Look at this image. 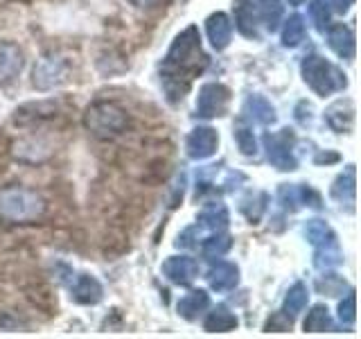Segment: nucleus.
I'll return each instance as SVG.
<instances>
[{"instance_id": "14", "label": "nucleus", "mask_w": 361, "mask_h": 339, "mask_svg": "<svg viewBox=\"0 0 361 339\" xmlns=\"http://www.w3.org/2000/svg\"><path fill=\"white\" fill-rule=\"evenodd\" d=\"M330 197L348 213H355L357 203V170L355 165H348L345 172H341L330 188Z\"/></svg>"}, {"instance_id": "27", "label": "nucleus", "mask_w": 361, "mask_h": 339, "mask_svg": "<svg viewBox=\"0 0 361 339\" xmlns=\"http://www.w3.org/2000/svg\"><path fill=\"white\" fill-rule=\"evenodd\" d=\"M305 333H327V331H334V321H332V314L327 310V305L319 303L307 312L302 321Z\"/></svg>"}, {"instance_id": "12", "label": "nucleus", "mask_w": 361, "mask_h": 339, "mask_svg": "<svg viewBox=\"0 0 361 339\" xmlns=\"http://www.w3.org/2000/svg\"><path fill=\"white\" fill-rule=\"evenodd\" d=\"M327 45L332 48L336 56H341L345 61H353L357 54V37L355 30L345 25V23H330L327 28Z\"/></svg>"}, {"instance_id": "9", "label": "nucleus", "mask_w": 361, "mask_h": 339, "mask_svg": "<svg viewBox=\"0 0 361 339\" xmlns=\"http://www.w3.org/2000/svg\"><path fill=\"white\" fill-rule=\"evenodd\" d=\"M219 133L212 127H195L185 138V150L192 161H206V158L217 154Z\"/></svg>"}, {"instance_id": "37", "label": "nucleus", "mask_w": 361, "mask_h": 339, "mask_svg": "<svg viewBox=\"0 0 361 339\" xmlns=\"http://www.w3.org/2000/svg\"><path fill=\"white\" fill-rule=\"evenodd\" d=\"M338 158H341V156H338L336 152H321V154H316V156H314V163H316V165H323V163H336Z\"/></svg>"}, {"instance_id": "21", "label": "nucleus", "mask_w": 361, "mask_h": 339, "mask_svg": "<svg viewBox=\"0 0 361 339\" xmlns=\"http://www.w3.org/2000/svg\"><path fill=\"white\" fill-rule=\"evenodd\" d=\"M210 308V297L206 290H192L178 299L176 310L185 321H197L199 316Z\"/></svg>"}, {"instance_id": "17", "label": "nucleus", "mask_w": 361, "mask_h": 339, "mask_svg": "<svg viewBox=\"0 0 361 339\" xmlns=\"http://www.w3.org/2000/svg\"><path fill=\"white\" fill-rule=\"evenodd\" d=\"M71 297L79 305H95L104 297V287L93 274H79L71 285Z\"/></svg>"}, {"instance_id": "13", "label": "nucleus", "mask_w": 361, "mask_h": 339, "mask_svg": "<svg viewBox=\"0 0 361 339\" xmlns=\"http://www.w3.org/2000/svg\"><path fill=\"white\" fill-rule=\"evenodd\" d=\"M25 68V54L16 43L0 41V86L11 84Z\"/></svg>"}, {"instance_id": "20", "label": "nucleus", "mask_w": 361, "mask_h": 339, "mask_svg": "<svg viewBox=\"0 0 361 339\" xmlns=\"http://www.w3.org/2000/svg\"><path fill=\"white\" fill-rule=\"evenodd\" d=\"M244 118L248 122L253 124H262V127H267V124H274L278 120V113L274 109V105L264 97V95H248L246 102H244Z\"/></svg>"}, {"instance_id": "40", "label": "nucleus", "mask_w": 361, "mask_h": 339, "mask_svg": "<svg viewBox=\"0 0 361 339\" xmlns=\"http://www.w3.org/2000/svg\"><path fill=\"white\" fill-rule=\"evenodd\" d=\"M302 3H305V0H289V5H296V7L302 5Z\"/></svg>"}, {"instance_id": "23", "label": "nucleus", "mask_w": 361, "mask_h": 339, "mask_svg": "<svg viewBox=\"0 0 361 339\" xmlns=\"http://www.w3.org/2000/svg\"><path fill=\"white\" fill-rule=\"evenodd\" d=\"M237 326H240V321H237L235 312H231L228 305H224V303H219L217 308H212L206 319H203V331H208V333H231Z\"/></svg>"}, {"instance_id": "6", "label": "nucleus", "mask_w": 361, "mask_h": 339, "mask_svg": "<svg viewBox=\"0 0 361 339\" xmlns=\"http://www.w3.org/2000/svg\"><path fill=\"white\" fill-rule=\"evenodd\" d=\"M231 100H233V93L226 84H221V82L203 84L197 95V116L203 120L221 118L228 113Z\"/></svg>"}, {"instance_id": "18", "label": "nucleus", "mask_w": 361, "mask_h": 339, "mask_svg": "<svg viewBox=\"0 0 361 339\" xmlns=\"http://www.w3.org/2000/svg\"><path fill=\"white\" fill-rule=\"evenodd\" d=\"M208 282L214 292H231L240 285V267L228 260H217L208 271Z\"/></svg>"}, {"instance_id": "28", "label": "nucleus", "mask_w": 361, "mask_h": 339, "mask_svg": "<svg viewBox=\"0 0 361 339\" xmlns=\"http://www.w3.org/2000/svg\"><path fill=\"white\" fill-rule=\"evenodd\" d=\"M305 237L310 240V244L319 246H330V244H338L336 242V233L332 231V226L323 222V220H310L307 226H305Z\"/></svg>"}, {"instance_id": "10", "label": "nucleus", "mask_w": 361, "mask_h": 339, "mask_svg": "<svg viewBox=\"0 0 361 339\" xmlns=\"http://www.w3.org/2000/svg\"><path fill=\"white\" fill-rule=\"evenodd\" d=\"M161 271L169 282L188 287L199 276V263L190 256H169L161 265Z\"/></svg>"}, {"instance_id": "34", "label": "nucleus", "mask_w": 361, "mask_h": 339, "mask_svg": "<svg viewBox=\"0 0 361 339\" xmlns=\"http://www.w3.org/2000/svg\"><path fill=\"white\" fill-rule=\"evenodd\" d=\"M338 321L343 326H353L357 319V297H355V290H348V294L338 303V310H336Z\"/></svg>"}, {"instance_id": "19", "label": "nucleus", "mask_w": 361, "mask_h": 339, "mask_svg": "<svg viewBox=\"0 0 361 339\" xmlns=\"http://www.w3.org/2000/svg\"><path fill=\"white\" fill-rule=\"evenodd\" d=\"M54 116H56V102L54 100H41V102H30V105H23L20 109H16L14 122L20 124V127H27V124L50 120Z\"/></svg>"}, {"instance_id": "7", "label": "nucleus", "mask_w": 361, "mask_h": 339, "mask_svg": "<svg viewBox=\"0 0 361 339\" xmlns=\"http://www.w3.org/2000/svg\"><path fill=\"white\" fill-rule=\"evenodd\" d=\"M71 75V64L61 54H45L39 59V64L34 66L32 73V84L39 90H52L56 86H61L68 82Z\"/></svg>"}, {"instance_id": "3", "label": "nucleus", "mask_w": 361, "mask_h": 339, "mask_svg": "<svg viewBox=\"0 0 361 339\" xmlns=\"http://www.w3.org/2000/svg\"><path fill=\"white\" fill-rule=\"evenodd\" d=\"M84 127L97 141H113L129 127V113L118 102L99 100L84 111Z\"/></svg>"}, {"instance_id": "25", "label": "nucleus", "mask_w": 361, "mask_h": 339, "mask_svg": "<svg viewBox=\"0 0 361 339\" xmlns=\"http://www.w3.org/2000/svg\"><path fill=\"white\" fill-rule=\"evenodd\" d=\"M267 208H269V195H267V192H262V190L248 192V195L240 203L242 215L251 224H259V220H262V215L267 213Z\"/></svg>"}, {"instance_id": "8", "label": "nucleus", "mask_w": 361, "mask_h": 339, "mask_svg": "<svg viewBox=\"0 0 361 339\" xmlns=\"http://www.w3.org/2000/svg\"><path fill=\"white\" fill-rule=\"evenodd\" d=\"M278 201H280V206L289 213H298L305 206H310V208L323 206L319 192L310 186H300V184H282L278 188Z\"/></svg>"}, {"instance_id": "16", "label": "nucleus", "mask_w": 361, "mask_h": 339, "mask_svg": "<svg viewBox=\"0 0 361 339\" xmlns=\"http://www.w3.org/2000/svg\"><path fill=\"white\" fill-rule=\"evenodd\" d=\"M233 14H235V28L237 32L246 39H259V18H257V9L255 3L251 0H237L233 5Z\"/></svg>"}, {"instance_id": "32", "label": "nucleus", "mask_w": 361, "mask_h": 339, "mask_svg": "<svg viewBox=\"0 0 361 339\" xmlns=\"http://www.w3.org/2000/svg\"><path fill=\"white\" fill-rule=\"evenodd\" d=\"M314 265H316V269H321V271L343 265V254H341V249H338V244H330V246H319V249H316Z\"/></svg>"}, {"instance_id": "33", "label": "nucleus", "mask_w": 361, "mask_h": 339, "mask_svg": "<svg viewBox=\"0 0 361 339\" xmlns=\"http://www.w3.org/2000/svg\"><path fill=\"white\" fill-rule=\"evenodd\" d=\"M310 18H312L316 30L325 32L332 23V9L327 7L325 0H312L310 3Z\"/></svg>"}, {"instance_id": "31", "label": "nucleus", "mask_w": 361, "mask_h": 339, "mask_svg": "<svg viewBox=\"0 0 361 339\" xmlns=\"http://www.w3.org/2000/svg\"><path fill=\"white\" fill-rule=\"evenodd\" d=\"M316 290H319L321 294H325V297L338 299V297H343V292L348 290V282L338 274H330V271L325 269V274L316 278Z\"/></svg>"}, {"instance_id": "4", "label": "nucleus", "mask_w": 361, "mask_h": 339, "mask_svg": "<svg viewBox=\"0 0 361 339\" xmlns=\"http://www.w3.org/2000/svg\"><path fill=\"white\" fill-rule=\"evenodd\" d=\"M300 73L305 84H307L316 95H332L343 90L348 86V77L338 66H334L330 59H325L323 54L312 52L302 59Z\"/></svg>"}, {"instance_id": "26", "label": "nucleus", "mask_w": 361, "mask_h": 339, "mask_svg": "<svg viewBox=\"0 0 361 339\" xmlns=\"http://www.w3.org/2000/svg\"><path fill=\"white\" fill-rule=\"evenodd\" d=\"M257 18L259 23L267 28V32L274 34L282 20V14H285V7H282L280 0H257Z\"/></svg>"}, {"instance_id": "29", "label": "nucleus", "mask_w": 361, "mask_h": 339, "mask_svg": "<svg viewBox=\"0 0 361 339\" xmlns=\"http://www.w3.org/2000/svg\"><path fill=\"white\" fill-rule=\"evenodd\" d=\"M231 246H233V235L224 233V231H217L214 235H210V237L203 240L201 256L208 258V260H219V258H224L226 254L231 251Z\"/></svg>"}, {"instance_id": "39", "label": "nucleus", "mask_w": 361, "mask_h": 339, "mask_svg": "<svg viewBox=\"0 0 361 339\" xmlns=\"http://www.w3.org/2000/svg\"><path fill=\"white\" fill-rule=\"evenodd\" d=\"M129 3L133 7H138V9H149V7H156L161 0H129Z\"/></svg>"}, {"instance_id": "30", "label": "nucleus", "mask_w": 361, "mask_h": 339, "mask_svg": "<svg viewBox=\"0 0 361 339\" xmlns=\"http://www.w3.org/2000/svg\"><path fill=\"white\" fill-rule=\"evenodd\" d=\"M307 37V25H305V18L300 14H293L287 18L285 30H282V45L285 48H298V45Z\"/></svg>"}, {"instance_id": "1", "label": "nucleus", "mask_w": 361, "mask_h": 339, "mask_svg": "<svg viewBox=\"0 0 361 339\" xmlns=\"http://www.w3.org/2000/svg\"><path fill=\"white\" fill-rule=\"evenodd\" d=\"M210 56L201 45V34L197 25H188L178 32L161 64V84L167 102H180L190 90L192 82L203 75L208 68Z\"/></svg>"}, {"instance_id": "36", "label": "nucleus", "mask_w": 361, "mask_h": 339, "mask_svg": "<svg viewBox=\"0 0 361 339\" xmlns=\"http://www.w3.org/2000/svg\"><path fill=\"white\" fill-rule=\"evenodd\" d=\"M291 319L289 316H285L282 312H276V314H271L269 316V321L264 323V331L267 333H287V331H291Z\"/></svg>"}, {"instance_id": "5", "label": "nucleus", "mask_w": 361, "mask_h": 339, "mask_svg": "<svg viewBox=\"0 0 361 339\" xmlns=\"http://www.w3.org/2000/svg\"><path fill=\"white\" fill-rule=\"evenodd\" d=\"M262 143H264V152H267L269 163L278 167L280 172H291V170L298 167L296 154H293L296 133L291 129H280L276 133H267Z\"/></svg>"}, {"instance_id": "2", "label": "nucleus", "mask_w": 361, "mask_h": 339, "mask_svg": "<svg viewBox=\"0 0 361 339\" xmlns=\"http://www.w3.org/2000/svg\"><path fill=\"white\" fill-rule=\"evenodd\" d=\"M45 213H48V201L41 192L16 184L0 188V222L3 224H34L43 220Z\"/></svg>"}, {"instance_id": "15", "label": "nucleus", "mask_w": 361, "mask_h": 339, "mask_svg": "<svg viewBox=\"0 0 361 339\" xmlns=\"http://www.w3.org/2000/svg\"><path fill=\"white\" fill-rule=\"evenodd\" d=\"M206 34H208V41L210 45L217 52L226 50L233 41V23L228 18V14L224 11H214L206 18Z\"/></svg>"}, {"instance_id": "11", "label": "nucleus", "mask_w": 361, "mask_h": 339, "mask_svg": "<svg viewBox=\"0 0 361 339\" xmlns=\"http://www.w3.org/2000/svg\"><path fill=\"white\" fill-rule=\"evenodd\" d=\"M355 118H357V109L355 102L350 97H341L332 102L330 107L325 109V122L327 127L336 133H350L355 129Z\"/></svg>"}, {"instance_id": "35", "label": "nucleus", "mask_w": 361, "mask_h": 339, "mask_svg": "<svg viewBox=\"0 0 361 339\" xmlns=\"http://www.w3.org/2000/svg\"><path fill=\"white\" fill-rule=\"evenodd\" d=\"M235 141H237V147H240V152L244 156H255L257 154V141H255L253 131L248 127L235 129Z\"/></svg>"}, {"instance_id": "38", "label": "nucleus", "mask_w": 361, "mask_h": 339, "mask_svg": "<svg viewBox=\"0 0 361 339\" xmlns=\"http://www.w3.org/2000/svg\"><path fill=\"white\" fill-rule=\"evenodd\" d=\"M327 3H330L332 9L338 11V14H345V11L355 5V0H327Z\"/></svg>"}, {"instance_id": "22", "label": "nucleus", "mask_w": 361, "mask_h": 339, "mask_svg": "<svg viewBox=\"0 0 361 339\" xmlns=\"http://www.w3.org/2000/svg\"><path fill=\"white\" fill-rule=\"evenodd\" d=\"M197 222H199V229H208L212 233H217V231H224L226 226H228L231 215H228V208H226L221 201H210L197 215Z\"/></svg>"}, {"instance_id": "24", "label": "nucleus", "mask_w": 361, "mask_h": 339, "mask_svg": "<svg viewBox=\"0 0 361 339\" xmlns=\"http://www.w3.org/2000/svg\"><path fill=\"white\" fill-rule=\"evenodd\" d=\"M307 301H310V292H307V287H305V282H293L287 292L280 312L285 316H289L291 321H296V316L307 308Z\"/></svg>"}]
</instances>
